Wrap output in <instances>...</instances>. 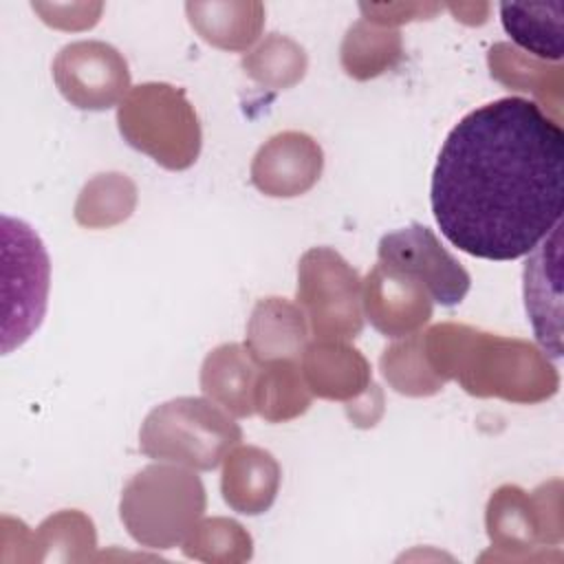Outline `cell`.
<instances>
[{"label": "cell", "instance_id": "4", "mask_svg": "<svg viewBox=\"0 0 564 564\" xmlns=\"http://www.w3.org/2000/svg\"><path fill=\"white\" fill-rule=\"evenodd\" d=\"M242 438L238 423L212 399L178 397L156 405L139 430V449L163 463L209 471Z\"/></svg>", "mask_w": 564, "mask_h": 564}, {"label": "cell", "instance_id": "6", "mask_svg": "<svg viewBox=\"0 0 564 564\" xmlns=\"http://www.w3.org/2000/svg\"><path fill=\"white\" fill-rule=\"evenodd\" d=\"M364 282L330 247L308 249L297 264V304L317 339L346 341L361 333Z\"/></svg>", "mask_w": 564, "mask_h": 564}, {"label": "cell", "instance_id": "15", "mask_svg": "<svg viewBox=\"0 0 564 564\" xmlns=\"http://www.w3.org/2000/svg\"><path fill=\"white\" fill-rule=\"evenodd\" d=\"M278 487L280 465L269 452L247 445L225 456L220 489L231 509L247 516L262 513L275 500Z\"/></svg>", "mask_w": 564, "mask_h": 564}, {"label": "cell", "instance_id": "21", "mask_svg": "<svg viewBox=\"0 0 564 564\" xmlns=\"http://www.w3.org/2000/svg\"><path fill=\"white\" fill-rule=\"evenodd\" d=\"M240 64L249 77L267 88H291L304 77L308 59L295 40L269 33Z\"/></svg>", "mask_w": 564, "mask_h": 564}, {"label": "cell", "instance_id": "23", "mask_svg": "<svg viewBox=\"0 0 564 564\" xmlns=\"http://www.w3.org/2000/svg\"><path fill=\"white\" fill-rule=\"evenodd\" d=\"M489 68L498 82L518 90L540 93V86L544 84V79H549L546 66L535 64L533 57L505 42L496 44L489 51Z\"/></svg>", "mask_w": 564, "mask_h": 564}, {"label": "cell", "instance_id": "8", "mask_svg": "<svg viewBox=\"0 0 564 564\" xmlns=\"http://www.w3.org/2000/svg\"><path fill=\"white\" fill-rule=\"evenodd\" d=\"M53 79L64 99L82 110H106L130 93L126 57L101 40L62 46L53 59Z\"/></svg>", "mask_w": 564, "mask_h": 564}, {"label": "cell", "instance_id": "12", "mask_svg": "<svg viewBox=\"0 0 564 564\" xmlns=\"http://www.w3.org/2000/svg\"><path fill=\"white\" fill-rule=\"evenodd\" d=\"M302 377L313 394L348 401L370 386V366L346 341L315 339L302 352Z\"/></svg>", "mask_w": 564, "mask_h": 564}, {"label": "cell", "instance_id": "2", "mask_svg": "<svg viewBox=\"0 0 564 564\" xmlns=\"http://www.w3.org/2000/svg\"><path fill=\"white\" fill-rule=\"evenodd\" d=\"M423 350L443 381L456 377L467 392L478 397L535 403L557 390L555 368L522 339L443 324L425 333Z\"/></svg>", "mask_w": 564, "mask_h": 564}, {"label": "cell", "instance_id": "17", "mask_svg": "<svg viewBox=\"0 0 564 564\" xmlns=\"http://www.w3.org/2000/svg\"><path fill=\"white\" fill-rule=\"evenodd\" d=\"M564 2H502L500 20L511 40L538 59H562Z\"/></svg>", "mask_w": 564, "mask_h": 564}, {"label": "cell", "instance_id": "11", "mask_svg": "<svg viewBox=\"0 0 564 564\" xmlns=\"http://www.w3.org/2000/svg\"><path fill=\"white\" fill-rule=\"evenodd\" d=\"M364 308L379 333L405 337L432 317V295L414 278L377 262L364 282Z\"/></svg>", "mask_w": 564, "mask_h": 564}, {"label": "cell", "instance_id": "3", "mask_svg": "<svg viewBox=\"0 0 564 564\" xmlns=\"http://www.w3.org/2000/svg\"><path fill=\"white\" fill-rule=\"evenodd\" d=\"M121 522L145 546L170 549L205 511V487L185 465L154 463L137 471L121 491Z\"/></svg>", "mask_w": 564, "mask_h": 564}, {"label": "cell", "instance_id": "14", "mask_svg": "<svg viewBox=\"0 0 564 564\" xmlns=\"http://www.w3.org/2000/svg\"><path fill=\"white\" fill-rule=\"evenodd\" d=\"M247 350L260 364L295 359L306 346V315L284 297L260 300L247 324Z\"/></svg>", "mask_w": 564, "mask_h": 564}, {"label": "cell", "instance_id": "1", "mask_svg": "<svg viewBox=\"0 0 564 564\" xmlns=\"http://www.w3.org/2000/svg\"><path fill=\"white\" fill-rule=\"evenodd\" d=\"M430 205L460 251L496 262L529 256L562 223L560 123L524 97L474 108L443 141Z\"/></svg>", "mask_w": 564, "mask_h": 564}, {"label": "cell", "instance_id": "24", "mask_svg": "<svg viewBox=\"0 0 564 564\" xmlns=\"http://www.w3.org/2000/svg\"><path fill=\"white\" fill-rule=\"evenodd\" d=\"M364 20L379 24V26H394L410 20L432 18L443 7L441 4H412V2H399V4H359Z\"/></svg>", "mask_w": 564, "mask_h": 564}, {"label": "cell", "instance_id": "20", "mask_svg": "<svg viewBox=\"0 0 564 564\" xmlns=\"http://www.w3.org/2000/svg\"><path fill=\"white\" fill-rule=\"evenodd\" d=\"M137 203V187L126 174H97L75 203V220L88 229L110 227L126 220Z\"/></svg>", "mask_w": 564, "mask_h": 564}, {"label": "cell", "instance_id": "10", "mask_svg": "<svg viewBox=\"0 0 564 564\" xmlns=\"http://www.w3.org/2000/svg\"><path fill=\"white\" fill-rule=\"evenodd\" d=\"M322 165L319 143L304 132L289 130L260 145L251 163V181L267 196L291 198L319 181Z\"/></svg>", "mask_w": 564, "mask_h": 564}, {"label": "cell", "instance_id": "19", "mask_svg": "<svg viewBox=\"0 0 564 564\" xmlns=\"http://www.w3.org/2000/svg\"><path fill=\"white\" fill-rule=\"evenodd\" d=\"M311 390L293 364V359L269 361L256 381L253 408L262 419L278 423L306 412L311 405Z\"/></svg>", "mask_w": 564, "mask_h": 564}, {"label": "cell", "instance_id": "22", "mask_svg": "<svg viewBox=\"0 0 564 564\" xmlns=\"http://www.w3.org/2000/svg\"><path fill=\"white\" fill-rule=\"evenodd\" d=\"M381 370L397 392L421 397L434 394L443 388V379L430 368L423 335L412 333L410 339L390 346L381 355Z\"/></svg>", "mask_w": 564, "mask_h": 564}, {"label": "cell", "instance_id": "5", "mask_svg": "<svg viewBox=\"0 0 564 564\" xmlns=\"http://www.w3.org/2000/svg\"><path fill=\"white\" fill-rule=\"evenodd\" d=\"M121 137L167 170H187L200 152V126L181 88L148 82L119 104Z\"/></svg>", "mask_w": 564, "mask_h": 564}, {"label": "cell", "instance_id": "13", "mask_svg": "<svg viewBox=\"0 0 564 564\" xmlns=\"http://www.w3.org/2000/svg\"><path fill=\"white\" fill-rule=\"evenodd\" d=\"M260 361L240 344H223L214 348L200 368L203 392L234 416H249L253 408V390L260 375Z\"/></svg>", "mask_w": 564, "mask_h": 564}, {"label": "cell", "instance_id": "7", "mask_svg": "<svg viewBox=\"0 0 564 564\" xmlns=\"http://www.w3.org/2000/svg\"><path fill=\"white\" fill-rule=\"evenodd\" d=\"M377 258V262L421 282L432 300L443 306L460 304L471 286L463 264L421 223L381 236Z\"/></svg>", "mask_w": 564, "mask_h": 564}, {"label": "cell", "instance_id": "9", "mask_svg": "<svg viewBox=\"0 0 564 564\" xmlns=\"http://www.w3.org/2000/svg\"><path fill=\"white\" fill-rule=\"evenodd\" d=\"M9 223L18 236V262L4 256V282H15V291L4 295V352L24 344L40 326L48 293V256L42 240L26 223Z\"/></svg>", "mask_w": 564, "mask_h": 564}, {"label": "cell", "instance_id": "18", "mask_svg": "<svg viewBox=\"0 0 564 564\" xmlns=\"http://www.w3.org/2000/svg\"><path fill=\"white\" fill-rule=\"evenodd\" d=\"M341 66L355 79H370L392 68L403 55L401 33L368 20L355 22L341 42Z\"/></svg>", "mask_w": 564, "mask_h": 564}, {"label": "cell", "instance_id": "16", "mask_svg": "<svg viewBox=\"0 0 564 564\" xmlns=\"http://www.w3.org/2000/svg\"><path fill=\"white\" fill-rule=\"evenodd\" d=\"M185 13L192 29L223 51L249 48L264 26V4L256 0L187 2Z\"/></svg>", "mask_w": 564, "mask_h": 564}]
</instances>
